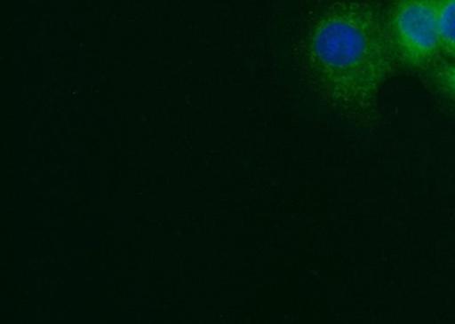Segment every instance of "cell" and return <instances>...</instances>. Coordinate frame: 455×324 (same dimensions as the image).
Listing matches in <instances>:
<instances>
[{
	"label": "cell",
	"instance_id": "6da1fadb",
	"mask_svg": "<svg viewBox=\"0 0 455 324\" xmlns=\"http://www.w3.org/2000/svg\"><path fill=\"white\" fill-rule=\"evenodd\" d=\"M294 62L321 107L356 127H375L381 91L396 72L384 8L368 0L323 4L296 42Z\"/></svg>",
	"mask_w": 455,
	"mask_h": 324
},
{
	"label": "cell",
	"instance_id": "7a4b0ae2",
	"mask_svg": "<svg viewBox=\"0 0 455 324\" xmlns=\"http://www.w3.org/2000/svg\"><path fill=\"white\" fill-rule=\"evenodd\" d=\"M385 21L396 72L419 78L444 59L436 0H391Z\"/></svg>",
	"mask_w": 455,
	"mask_h": 324
},
{
	"label": "cell",
	"instance_id": "3957f363",
	"mask_svg": "<svg viewBox=\"0 0 455 324\" xmlns=\"http://www.w3.org/2000/svg\"><path fill=\"white\" fill-rule=\"evenodd\" d=\"M419 79L430 94L446 107L455 108V59H443Z\"/></svg>",
	"mask_w": 455,
	"mask_h": 324
},
{
	"label": "cell",
	"instance_id": "277c9868",
	"mask_svg": "<svg viewBox=\"0 0 455 324\" xmlns=\"http://www.w3.org/2000/svg\"><path fill=\"white\" fill-rule=\"evenodd\" d=\"M443 56L455 59V0H436Z\"/></svg>",
	"mask_w": 455,
	"mask_h": 324
}]
</instances>
